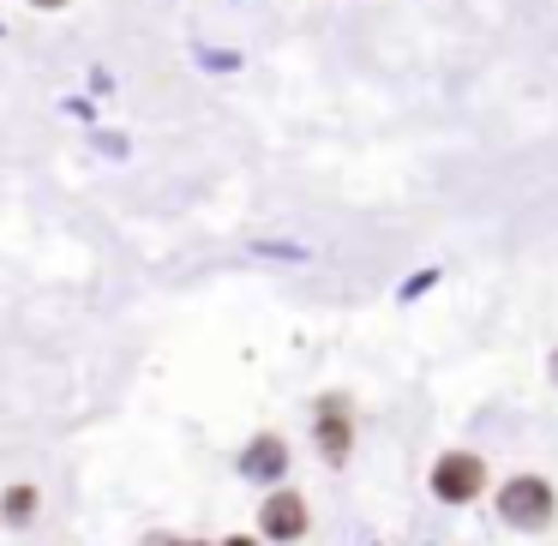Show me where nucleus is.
<instances>
[{
  "label": "nucleus",
  "instance_id": "f257e3e1",
  "mask_svg": "<svg viewBox=\"0 0 558 546\" xmlns=\"http://www.w3.org/2000/svg\"><path fill=\"white\" fill-rule=\"evenodd\" d=\"M498 517L517 522V529H546V522H553V486L534 481V474L505 481V493H498Z\"/></svg>",
  "mask_w": 558,
  "mask_h": 546
},
{
  "label": "nucleus",
  "instance_id": "f03ea898",
  "mask_svg": "<svg viewBox=\"0 0 558 546\" xmlns=\"http://www.w3.org/2000/svg\"><path fill=\"white\" fill-rule=\"evenodd\" d=\"M481 481H486V469H481V457H469V450H450V457H438V469H433V493L450 498V505H469V498L481 493Z\"/></svg>",
  "mask_w": 558,
  "mask_h": 546
},
{
  "label": "nucleus",
  "instance_id": "7ed1b4c3",
  "mask_svg": "<svg viewBox=\"0 0 558 546\" xmlns=\"http://www.w3.org/2000/svg\"><path fill=\"white\" fill-rule=\"evenodd\" d=\"M265 534L270 541H301L306 534V505L294 493H277V498H265Z\"/></svg>",
  "mask_w": 558,
  "mask_h": 546
},
{
  "label": "nucleus",
  "instance_id": "20e7f679",
  "mask_svg": "<svg viewBox=\"0 0 558 546\" xmlns=\"http://www.w3.org/2000/svg\"><path fill=\"white\" fill-rule=\"evenodd\" d=\"M241 469L253 474V481H277V474L289 469V450H282V438H258V445L241 457Z\"/></svg>",
  "mask_w": 558,
  "mask_h": 546
},
{
  "label": "nucleus",
  "instance_id": "39448f33",
  "mask_svg": "<svg viewBox=\"0 0 558 546\" xmlns=\"http://www.w3.org/2000/svg\"><path fill=\"white\" fill-rule=\"evenodd\" d=\"M318 445L330 462L349 457V421H342V402H325V421H318Z\"/></svg>",
  "mask_w": 558,
  "mask_h": 546
},
{
  "label": "nucleus",
  "instance_id": "423d86ee",
  "mask_svg": "<svg viewBox=\"0 0 558 546\" xmlns=\"http://www.w3.org/2000/svg\"><path fill=\"white\" fill-rule=\"evenodd\" d=\"M31 510H37V493H31V486H13V498H7V517H19V522H25Z\"/></svg>",
  "mask_w": 558,
  "mask_h": 546
},
{
  "label": "nucleus",
  "instance_id": "0eeeda50",
  "mask_svg": "<svg viewBox=\"0 0 558 546\" xmlns=\"http://www.w3.org/2000/svg\"><path fill=\"white\" fill-rule=\"evenodd\" d=\"M37 7H61V0H37Z\"/></svg>",
  "mask_w": 558,
  "mask_h": 546
},
{
  "label": "nucleus",
  "instance_id": "6e6552de",
  "mask_svg": "<svg viewBox=\"0 0 558 546\" xmlns=\"http://www.w3.org/2000/svg\"><path fill=\"white\" fill-rule=\"evenodd\" d=\"M193 546H198V541H193Z\"/></svg>",
  "mask_w": 558,
  "mask_h": 546
}]
</instances>
